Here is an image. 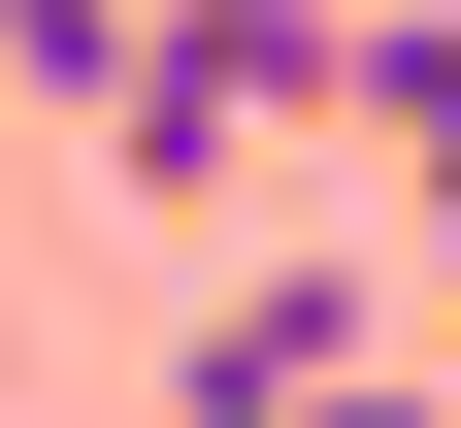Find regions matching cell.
Instances as JSON below:
<instances>
[{
  "label": "cell",
  "instance_id": "cell-5",
  "mask_svg": "<svg viewBox=\"0 0 461 428\" xmlns=\"http://www.w3.org/2000/svg\"><path fill=\"white\" fill-rule=\"evenodd\" d=\"M230 33H264V67H297V99H330V33H363V0H230Z\"/></svg>",
  "mask_w": 461,
  "mask_h": 428
},
{
  "label": "cell",
  "instance_id": "cell-3",
  "mask_svg": "<svg viewBox=\"0 0 461 428\" xmlns=\"http://www.w3.org/2000/svg\"><path fill=\"white\" fill-rule=\"evenodd\" d=\"M297 132H363L395 198H429V165H461V0H363V33H330V99H297Z\"/></svg>",
  "mask_w": 461,
  "mask_h": 428
},
{
  "label": "cell",
  "instance_id": "cell-2",
  "mask_svg": "<svg viewBox=\"0 0 461 428\" xmlns=\"http://www.w3.org/2000/svg\"><path fill=\"white\" fill-rule=\"evenodd\" d=\"M363 362H395V296H363V264H230L198 330H165V396H363Z\"/></svg>",
  "mask_w": 461,
  "mask_h": 428
},
{
  "label": "cell",
  "instance_id": "cell-6",
  "mask_svg": "<svg viewBox=\"0 0 461 428\" xmlns=\"http://www.w3.org/2000/svg\"><path fill=\"white\" fill-rule=\"evenodd\" d=\"M429 264H461V165H429Z\"/></svg>",
  "mask_w": 461,
  "mask_h": 428
},
{
  "label": "cell",
  "instance_id": "cell-4",
  "mask_svg": "<svg viewBox=\"0 0 461 428\" xmlns=\"http://www.w3.org/2000/svg\"><path fill=\"white\" fill-rule=\"evenodd\" d=\"M132 67V0H0V99H99Z\"/></svg>",
  "mask_w": 461,
  "mask_h": 428
},
{
  "label": "cell",
  "instance_id": "cell-1",
  "mask_svg": "<svg viewBox=\"0 0 461 428\" xmlns=\"http://www.w3.org/2000/svg\"><path fill=\"white\" fill-rule=\"evenodd\" d=\"M67 132H99V198H264V132H297V67H264L230 0H132V67H99Z\"/></svg>",
  "mask_w": 461,
  "mask_h": 428
}]
</instances>
